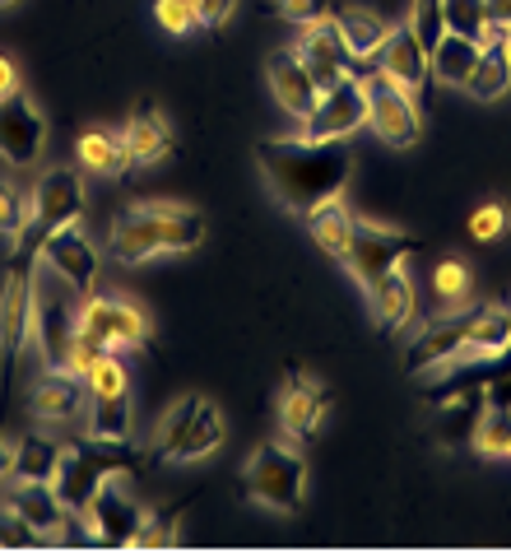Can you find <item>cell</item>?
<instances>
[{
  "label": "cell",
  "mask_w": 511,
  "mask_h": 558,
  "mask_svg": "<svg viewBox=\"0 0 511 558\" xmlns=\"http://www.w3.org/2000/svg\"><path fill=\"white\" fill-rule=\"evenodd\" d=\"M484 410H488L484 387H479V391H461V396H447V400H437V438H442L447 447L474 442V428H479Z\"/></svg>",
  "instance_id": "obj_29"
},
{
  "label": "cell",
  "mask_w": 511,
  "mask_h": 558,
  "mask_svg": "<svg viewBox=\"0 0 511 558\" xmlns=\"http://www.w3.org/2000/svg\"><path fill=\"white\" fill-rule=\"evenodd\" d=\"M38 539H42V535L33 531L20 512L0 508V549H33V545H38Z\"/></svg>",
  "instance_id": "obj_46"
},
{
  "label": "cell",
  "mask_w": 511,
  "mask_h": 558,
  "mask_svg": "<svg viewBox=\"0 0 511 558\" xmlns=\"http://www.w3.org/2000/svg\"><path fill=\"white\" fill-rule=\"evenodd\" d=\"M266 80H270L275 102H279V108H284L289 117H297V121H307V117L316 112V102H321V89H316L312 70L303 65V57H297L293 47L275 51L270 65H266Z\"/></svg>",
  "instance_id": "obj_18"
},
{
  "label": "cell",
  "mask_w": 511,
  "mask_h": 558,
  "mask_svg": "<svg viewBox=\"0 0 511 558\" xmlns=\"http://www.w3.org/2000/svg\"><path fill=\"white\" fill-rule=\"evenodd\" d=\"M363 89H367V126H373L386 145H396V149L418 145V135H423L418 98L404 94L396 80L381 75V70H373V75L363 80Z\"/></svg>",
  "instance_id": "obj_8"
},
{
  "label": "cell",
  "mask_w": 511,
  "mask_h": 558,
  "mask_svg": "<svg viewBox=\"0 0 511 558\" xmlns=\"http://www.w3.org/2000/svg\"><path fill=\"white\" fill-rule=\"evenodd\" d=\"M196 5H200V0H154V20L163 24L168 33H178V38H182V33H191V28L200 24L196 20Z\"/></svg>",
  "instance_id": "obj_44"
},
{
  "label": "cell",
  "mask_w": 511,
  "mask_h": 558,
  "mask_svg": "<svg viewBox=\"0 0 511 558\" xmlns=\"http://www.w3.org/2000/svg\"><path fill=\"white\" fill-rule=\"evenodd\" d=\"M474 61H479V43L461 38V33H442V43L433 51V80L451 84V89H465Z\"/></svg>",
  "instance_id": "obj_34"
},
{
  "label": "cell",
  "mask_w": 511,
  "mask_h": 558,
  "mask_svg": "<svg viewBox=\"0 0 511 558\" xmlns=\"http://www.w3.org/2000/svg\"><path fill=\"white\" fill-rule=\"evenodd\" d=\"M479 457H507L511 451V410H484L479 428H474V442H470Z\"/></svg>",
  "instance_id": "obj_39"
},
{
  "label": "cell",
  "mask_w": 511,
  "mask_h": 558,
  "mask_svg": "<svg viewBox=\"0 0 511 558\" xmlns=\"http://www.w3.org/2000/svg\"><path fill=\"white\" fill-rule=\"evenodd\" d=\"M42 260H47L51 275L65 279V284L80 293V299H89L94 293V284H98V247L89 242V233H84L80 223L51 229L42 238Z\"/></svg>",
  "instance_id": "obj_13"
},
{
  "label": "cell",
  "mask_w": 511,
  "mask_h": 558,
  "mask_svg": "<svg viewBox=\"0 0 511 558\" xmlns=\"http://www.w3.org/2000/svg\"><path fill=\"white\" fill-rule=\"evenodd\" d=\"M84 387H89V396H117V391H131V381H126V368H121V359H117V349L112 354H102L89 373H84Z\"/></svg>",
  "instance_id": "obj_42"
},
{
  "label": "cell",
  "mask_w": 511,
  "mask_h": 558,
  "mask_svg": "<svg viewBox=\"0 0 511 558\" xmlns=\"http://www.w3.org/2000/svg\"><path fill=\"white\" fill-rule=\"evenodd\" d=\"M10 470H14V442L5 438V433H0V484L10 480Z\"/></svg>",
  "instance_id": "obj_51"
},
{
  "label": "cell",
  "mask_w": 511,
  "mask_h": 558,
  "mask_svg": "<svg viewBox=\"0 0 511 558\" xmlns=\"http://www.w3.org/2000/svg\"><path fill=\"white\" fill-rule=\"evenodd\" d=\"M158 209V233H163V256H186L205 242V215L178 201H154Z\"/></svg>",
  "instance_id": "obj_28"
},
{
  "label": "cell",
  "mask_w": 511,
  "mask_h": 558,
  "mask_svg": "<svg viewBox=\"0 0 511 558\" xmlns=\"http://www.w3.org/2000/svg\"><path fill=\"white\" fill-rule=\"evenodd\" d=\"M367 121V89L363 80H340L330 94H321L316 112L303 121V140H349Z\"/></svg>",
  "instance_id": "obj_14"
},
{
  "label": "cell",
  "mask_w": 511,
  "mask_h": 558,
  "mask_svg": "<svg viewBox=\"0 0 511 558\" xmlns=\"http://www.w3.org/2000/svg\"><path fill=\"white\" fill-rule=\"evenodd\" d=\"M5 508L20 512L42 539H57L61 526L70 521V508L61 502L57 488H51V480H14V488L5 494Z\"/></svg>",
  "instance_id": "obj_21"
},
{
  "label": "cell",
  "mask_w": 511,
  "mask_h": 558,
  "mask_svg": "<svg viewBox=\"0 0 511 558\" xmlns=\"http://www.w3.org/2000/svg\"><path fill=\"white\" fill-rule=\"evenodd\" d=\"M511 89V47H507V33L488 38L479 47V61H474L470 80H465V94L479 98V102H492Z\"/></svg>",
  "instance_id": "obj_24"
},
{
  "label": "cell",
  "mask_w": 511,
  "mask_h": 558,
  "mask_svg": "<svg viewBox=\"0 0 511 558\" xmlns=\"http://www.w3.org/2000/svg\"><path fill=\"white\" fill-rule=\"evenodd\" d=\"M433 293H437V303H447V307H465L474 293V270L465 260H442V266L433 270Z\"/></svg>",
  "instance_id": "obj_38"
},
{
  "label": "cell",
  "mask_w": 511,
  "mask_h": 558,
  "mask_svg": "<svg viewBox=\"0 0 511 558\" xmlns=\"http://www.w3.org/2000/svg\"><path fill=\"white\" fill-rule=\"evenodd\" d=\"M354 219H358V215L344 205V196L321 201L316 209H307V215H303L312 242H316V247H321L326 256H334V260H344V252H349V238H354Z\"/></svg>",
  "instance_id": "obj_25"
},
{
  "label": "cell",
  "mask_w": 511,
  "mask_h": 558,
  "mask_svg": "<svg viewBox=\"0 0 511 558\" xmlns=\"http://www.w3.org/2000/svg\"><path fill=\"white\" fill-rule=\"evenodd\" d=\"M423 238L414 233H400V229H386V223H367V219H354V238H349V252H344V266L358 284H377L386 270H396L404 256L418 252Z\"/></svg>",
  "instance_id": "obj_7"
},
{
  "label": "cell",
  "mask_w": 511,
  "mask_h": 558,
  "mask_svg": "<svg viewBox=\"0 0 511 558\" xmlns=\"http://www.w3.org/2000/svg\"><path fill=\"white\" fill-rule=\"evenodd\" d=\"M507 223H511V209H507L502 201H488V205H479V209L470 215V238L498 242V238L507 233Z\"/></svg>",
  "instance_id": "obj_43"
},
{
  "label": "cell",
  "mask_w": 511,
  "mask_h": 558,
  "mask_svg": "<svg viewBox=\"0 0 511 558\" xmlns=\"http://www.w3.org/2000/svg\"><path fill=\"white\" fill-rule=\"evenodd\" d=\"M75 317H80V293L65 279H38L33 293V340L47 368H65L70 359V340H75Z\"/></svg>",
  "instance_id": "obj_5"
},
{
  "label": "cell",
  "mask_w": 511,
  "mask_h": 558,
  "mask_svg": "<svg viewBox=\"0 0 511 558\" xmlns=\"http://www.w3.org/2000/svg\"><path fill=\"white\" fill-rule=\"evenodd\" d=\"M507 457H511V451H507Z\"/></svg>",
  "instance_id": "obj_54"
},
{
  "label": "cell",
  "mask_w": 511,
  "mask_h": 558,
  "mask_svg": "<svg viewBox=\"0 0 511 558\" xmlns=\"http://www.w3.org/2000/svg\"><path fill=\"white\" fill-rule=\"evenodd\" d=\"M47 145V117L24 89L0 98V159L10 168H33Z\"/></svg>",
  "instance_id": "obj_12"
},
{
  "label": "cell",
  "mask_w": 511,
  "mask_h": 558,
  "mask_svg": "<svg viewBox=\"0 0 511 558\" xmlns=\"http://www.w3.org/2000/svg\"><path fill=\"white\" fill-rule=\"evenodd\" d=\"M511 349V303H479L474 312V330H470V344H465V359H498Z\"/></svg>",
  "instance_id": "obj_27"
},
{
  "label": "cell",
  "mask_w": 511,
  "mask_h": 558,
  "mask_svg": "<svg viewBox=\"0 0 511 558\" xmlns=\"http://www.w3.org/2000/svg\"><path fill=\"white\" fill-rule=\"evenodd\" d=\"M135 461L126 457V442H98V438H84V442H70L61 451V465L57 475H51V488L61 494V502L70 512H84L89 508V498L98 494V484L108 475H121V470H131Z\"/></svg>",
  "instance_id": "obj_3"
},
{
  "label": "cell",
  "mask_w": 511,
  "mask_h": 558,
  "mask_svg": "<svg viewBox=\"0 0 511 558\" xmlns=\"http://www.w3.org/2000/svg\"><path fill=\"white\" fill-rule=\"evenodd\" d=\"M42 229L14 238V256L5 266V284H0V363L14 368L33 340V293H38V256H42Z\"/></svg>",
  "instance_id": "obj_2"
},
{
  "label": "cell",
  "mask_w": 511,
  "mask_h": 558,
  "mask_svg": "<svg viewBox=\"0 0 511 558\" xmlns=\"http://www.w3.org/2000/svg\"><path fill=\"white\" fill-rule=\"evenodd\" d=\"M112 256L121 266H139V260L163 256V233H158L154 205H131L112 219Z\"/></svg>",
  "instance_id": "obj_20"
},
{
  "label": "cell",
  "mask_w": 511,
  "mask_h": 558,
  "mask_svg": "<svg viewBox=\"0 0 511 558\" xmlns=\"http://www.w3.org/2000/svg\"><path fill=\"white\" fill-rule=\"evenodd\" d=\"M507 47H511V28H507Z\"/></svg>",
  "instance_id": "obj_53"
},
{
  "label": "cell",
  "mask_w": 511,
  "mask_h": 558,
  "mask_svg": "<svg viewBox=\"0 0 511 558\" xmlns=\"http://www.w3.org/2000/svg\"><path fill=\"white\" fill-rule=\"evenodd\" d=\"M121 145H126L131 168H154L178 149V135H172V121L158 112L154 102H139L126 117V126H121Z\"/></svg>",
  "instance_id": "obj_17"
},
{
  "label": "cell",
  "mask_w": 511,
  "mask_h": 558,
  "mask_svg": "<svg viewBox=\"0 0 511 558\" xmlns=\"http://www.w3.org/2000/svg\"><path fill=\"white\" fill-rule=\"evenodd\" d=\"M10 94H20V65L0 51V98H10Z\"/></svg>",
  "instance_id": "obj_49"
},
{
  "label": "cell",
  "mask_w": 511,
  "mask_h": 558,
  "mask_svg": "<svg viewBox=\"0 0 511 558\" xmlns=\"http://www.w3.org/2000/svg\"><path fill=\"white\" fill-rule=\"evenodd\" d=\"M200 400H205V396H182V400H172V405L163 410V418H158V424H154V447H149L158 461L182 465V447H186V433H191V424H196Z\"/></svg>",
  "instance_id": "obj_30"
},
{
  "label": "cell",
  "mask_w": 511,
  "mask_h": 558,
  "mask_svg": "<svg viewBox=\"0 0 511 558\" xmlns=\"http://www.w3.org/2000/svg\"><path fill=\"white\" fill-rule=\"evenodd\" d=\"M246 494H252L260 508H270L279 517H289L303 508L307 498V461L303 451H293L284 442H266L252 451L246 461Z\"/></svg>",
  "instance_id": "obj_4"
},
{
  "label": "cell",
  "mask_w": 511,
  "mask_h": 558,
  "mask_svg": "<svg viewBox=\"0 0 511 558\" xmlns=\"http://www.w3.org/2000/svg\"><path fill=\"white\" fill-rule=\"evenodd\" d=\"M326 410H330V391H326V381L312 373H293L284 381V391H279V428H284V438H293V442L316 438Z\"/></svg>",
  "instance_id": "obj_16"
},
{
  "label": "cell",
  "mask_w": 511,
  "mask_h": 558,
  "mask_svg": "<svg viewBox=\"0 0 511 558\" xmlns=\"http://www.w3.org/2000/svg\"><path fill=\"white\" fill-rule=\"evenodd\" d=\"M293 51L303 57V65L312 70V80H316V89L321 94H330L340 80H363L358 70H354V51H349V43H344V33H340V24H334V14H326V20H316V24H303V33H297V43H293Z\"/></svg>",
  "instance_id": "obj_10"
},
{
  "label": "cell",
  "mask_w": 511,
  "mask_h": 558,
  "mask_svg": "<svg viewBox=\"0 0 511 558\" xmlns=\"http://www.w3.org/2000/svg\"><path fill=\"white\" fill-rule=\"evenodd\" d=\"M484 400L492 410H511V349L488 363V381H484Z\"/></svg>",
  "instance_id": "obj_45"
},
{
  "label": "cell",
  "mask_w": 511,
  "mask_h": 558,
  "mask_svg": "<svg viewBox=\"0 0 511 558\" xmlns=\"http://www.w3.org/2000/svg\"><path fill=\"white\" fill-rule=\"evenodd\" d=\"M410 28H414V38L423 43V51H437V43H442V33H447V20H442V0H414V10H410Z\"/></svg>",
  "instance_id": "obj_41"
},
{
  "label": "cell",
  "mask_w": 511,
  "mask_h": 558,
  "mask_svg": "<svg viewBox=\"0 0 511 558\" xmlns=\"http://www.w3.org/2000/svg\"><path fill=\"white\" fill-rule=\"evenodd\" d=\"M219 442H223V414L215 400H200L196 424H191L186 447H182V461H205L209 451H219Z\"/></svg>",
  "instance_id": "obj_36"
},
{
  "label": "cell",
  "mask_w": 511,
  "mask_h": 558,
  "mask_svg": "<svg viewBox=\"0 0 511 558\" xmlns=\"http://www.w3.org/2000/svg\"><path fill=\"white\" fill-rule=\"evenodd\" d=\"M442 20H447V33H461V38H474V43H488V38H498V28L488 20V0H442Z\"/></svg>",
  "instance_id": "obj_35"
},
{
  "label": "cell",
  "mask_w": 511,
  "mask_h": 558,
  "mask_svg": "<svg viewBox=\"0 0 511 558\" xmlns=\"http://www.w3.org/2000/svg\"><path fill=\"white\" fill-rule=\"evenodd\" d=\"M488 20L498 28H511V0H488Z\"/></svg>",
  "instance_id": "obj_50"
},
{
  "label": "cell",
  "mask_w": 511,
  "mask_h": 558,
  "mask_svg": "<svg viewBox=\"0 0 511 558\" xmlns=\"http://www.w3.org/2000/svg\"><path fill=\"white\" fill-rule=\"evenodd\" d=\"M474 312L479 307H455V312H447V317H437L423 330H414V340L404 344V373H428V368L461 363L465 344H470V330H474Z\"/></svg>",
  "instance_id": "obj_9"
},
{
  "label": "cell",
  "mask_w": 511,
  "mask_h": 558,
  "mask_svg": "<svg viewBox=\"0 0 511 558\" xmlns=\"http://www.w3.org/2000/svg\"><path fill=\"white\" fill-rule=\"evenodd\" d=\"M84 209H89V191L75 168H51L47 178L33 191V229H65V223H80Z\"/></svg>",
  "instance_id": "obj_15"
},
{
  "label": "cell",
  "mask_w": 511,
  "mask_h": 558,
  "mask_svg": "<svg viewBox=\"0 0 511 558\" xmlns=\"http://www.w3.org/2000/svg\"><path fill=\"white\" fill-rule=\"evenodd\" d=\"M334 24H340L349 51H354L358 61H377V51L386 47V38H391V24L381 20V14L373 10H340L334 14Z\"/></svg>",
  "instance_id": "obj_32"
},
{
  "label": "cell",
  "mask_w": 511,
  "mask_h": 558,
  "mask_svg": "<svg viewBox=\"0 0 511 558\" xmlns=\"http://www.w3.org/2000/svg\"><path fill=\"white\" fill-rule=\"evenodd\" d=\"M28 223H33V196L0 178V238H10V242L24 238Z\"/></svg>",
  "instance_id": "obj_37"
},
{
  "label": "cell",
  "mask_w": 511,
  "mask_h": 558,
  "mask_svg": "<svg viewBox=\"0 0 511 558\" xmlns=\"http://www.w3.org/2000/svg\"><path fill=\"white\" fill-rule=\"evenodd\" d=\"M80 168L94 172V178H126L131 172V159H126V145H121V131H108V126H89L80 135Z\"/></svg>",
  "instance_id": "obj_26"
},
{
  "label": "cell",
  "mask_w": 511,
  "mask_h": 558,
  "mask_svg": "<svg viewBox=\"0 0 511 558\" xmlns=\"http://www.w3.org/2000/svg\"><path fill=\"white\" fill-rule=\"evenodd\" d=\"M233 10H238V0H200V5H196V20H200V28L219 33L228 20H233Z\"/></svg>",
  "instance_id": "obj_48"
},
{
  "label": "cell",
  "mask_w": 511,
  "mask_h": 558,
  "mask_svg": "<svg viewBox=\"0 0 511 558\" xmlns=\"http://www.w3.org/2000/svg\"><path fill=\"white\" fill-rule=\"evenodd\" d=\"M84 433L98 442H131V391L117 396H89Z\"/></svg>",
  "instance_id": "obj_31"
},
{
  "label": "cell",
  "mask_w": 511,
  "mask_h": 558,
  "mask_svg": "<svg viewBox=\"0 0 511 558\" xmlns=\"http://www.w3.org/2000/svg\"><path fill=\"white\" fill-rule=\"evenodd\" d=\"M275 10H279V20L293 24V28L316 24V20H326V14H334L330 0H275Z\"/></svg>",
  "instance_id": "obj_47"
},
{
  "label": "cell",
  "mask_w": 511,
  "mask_h": 558,
  "mask_svg": "<svg viewBox=\"0 0 511 558\" xmlns=\"http://www.w3.org/2000/svg\"><path fill=\"white\" fill-rule=\"evenodd\" d=\"M367 303H373V317L381 330H404L414 317V284L410 275H404L400 266L386 270L377 284H367Z\"/></svg>",
  "instance_id": "obj_23"
},
{
  "label": "cell",
  "mask_w": 511,
  "mask_h": 558,
  "mask_svg": "<svg viewBox=\"0 0 511 558\" xmlns=\"http://www.w3.org/2000/svg\"><path fill=\"white\" fill-rule=\"evenodd\" d=\"M75 330L102 340L108 349H145L149 344V317L126 299H102V293H89L80 299V317Z\"/></svg>",
  "instance_id": "obj_11"
},
{
  "label": "cell",
  "mask_w": 511,
  "mask_h": 558,
  "mask_svg": "<svg viewBox=\"0 0 511 558\" xmlns=\"http://www.w3.org/2000/svg\"><path fill=\"white\" fill-rule=\"evenodd\" d=\"M10 5H14V0H0V10H10Z\"/></svg>",
  "instance_id": "obj_52"
},
{
  "label": "cell",
  "mask_w": 511,
  "mask_h": 558,
  "mask_svg": "<svg viewBox=\"0 0 511 558\" xmlns=\"http://www.w3.org/2000/svg\"><path fill=\"white\" fill-rule=\"evenodd\" d=\"M178 539H182L178 508H172V512H145V521H139V535H135V549H172Z\"/></svg>",
  "instance_id": "obj_40"
},
{
  "label": "cell",
  "mask_w": 511,
  "mask_h": 558,
  "mask_svg": "<svg viewBox=\"0 0 511 558\" xmlns=\"http://www.w3.org/2000/svg\"><path fill=\"white\" fill-rule=\"evenodd\" d=\"M377 70L386 80H396L404 94L423 98V89H428V80H433V57L414 38V28L404 24V28H391V38L377 51Z\"/></svg>",
  "instance_id": "obj_19"
},
{
  "label": "cell",
  "mask_w": 511,
  "mask_h": 558,
  "mask_svg": "<svg viewBox=\"0 0 511 558\" xmlns=\"http://www.w3.org/2000/svg\"><path fill=\"white\" fill-rule=\"evenodd\" d=\"M84 521V539L94 545H108V549H135V535H139V521H145V508L135 502V494L117 475H108L98 484V494L89 498V508L80 512Z\"/></svg>",
  "instance_id": "obj_6"
},
{
  "label": "cell",
  "mask_w": 511,
  "mask_h": 558,
  "mask_svg": "<svg viewBox=\"0 0 511 558\" xmlns=\"http://www.w3.org/2000/svg\"><path fill=\"white\" fill-rule=\"evenodd\" d=\"M84 405H89V387H84V377L65 368H47L33 387V414L42 424H70V418H80Z\"/></svg>",
  "instance_id": "obj_22"
},
{
  "label": "cell",
  "mask_w": 511,
  "mask_h": 558,
  "mask_svg": "<svg viewBox=\"0 0 511 558\" xmlns=\"http://www.w3.org/2000/svg\"><path fill=\"white\" fill-rule=\"evenodd\" d=\"M61 442L47 438V433H28V438L14 442V470L10 480H51L61 465Z\"/></svg>",
  "instance_id": "obj_33"
},
{
  "label": "cell",
  "mask_w": 511,
  "mask_h": 558,
  "mask_svg": "<svg viewBox=\"0 0 511 558\" xmlns=\"http://www.w3.org/2000/svg\"><path fill=\"white\" fill-rule=\"evenodd\" d=\"M260 172H266L279 205L293 209V215H307L321 201L344 196L349 178H354V154L344 149V140H266L260 145Z\"/></svg>",
  "instance_id": "obj_1"
}]
</instances>
